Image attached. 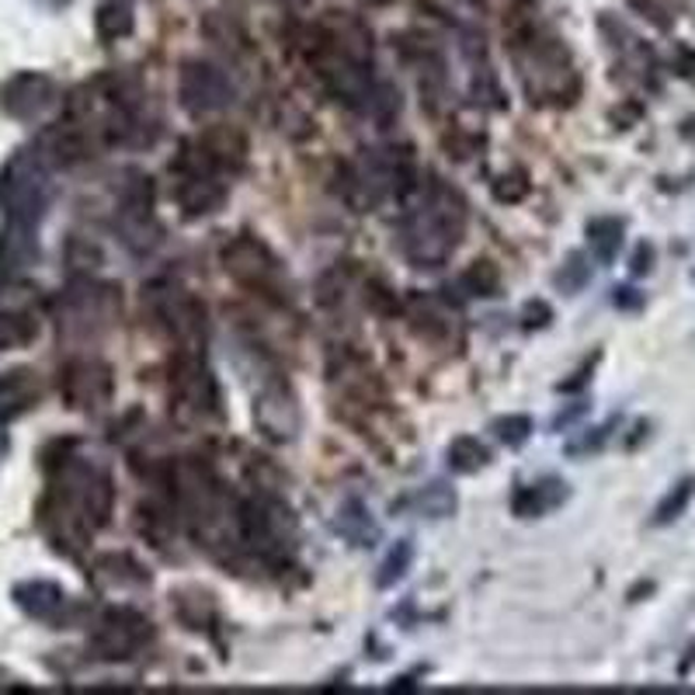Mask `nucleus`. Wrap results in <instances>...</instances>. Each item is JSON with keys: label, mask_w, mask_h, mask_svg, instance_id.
Instances as JSON below:
<instances>
[{"label": "nucleus", "mask_w": 695, "mask_h": 695, "mask_svg": "<svg viewBox=\"0 0 695 695\" xmlns=\"http://www.w3.org/2000/svg\"><path fill=\"white\" fill-rule=\"evenodd\" d=\"M112 501H115V491H112L109 473L77 456L63 459L42 505L49 536L63 549L87 546L95 532L109 522Z\"/></svg>", "instance_id": "nucleus-1"}, {"label": "nucleus", "mask_w": 695, "mask_h": 695, "mask_svg": "<svg viewBox=\"0 0 695 695\" xmlns=\"http://www.w3.org/2000/svg\"><path fill=\"white\" fill-rule=\"evenodd\" d=\"M462 229H467V202L438 177H427L404 209L400 247L414 269H442L459 247Z\"/></svg>", "instance_id": "nucleus-2"}, {"label": "nucleus", "mask_w": 695, "mask_h": 695, "mask_svg": "<svg viewBox=\"0 0 695 695\" xmlns=\"http://www.w3.org/2000/svg\"><path fill=\"white\" fill-rule=\"evenodd\" d=\"M411 185V157L397 150H362L342 167V195L355 212H372Z\"/></svg>", "instance_id": "nucleus-3"}, {"label": "nucleus", "mask_w": 695, "mask_h": 695, "mask_svg": "<svg viewBox=\"0 0 695 695\" xmlns=\"http://www.w3.org/2000/svg\"><path fill=\"white\" fill-rule=\"evenodd\" d=\"M52 202V167L39 150H17L0 171V212L8 223L35 226Z\"/></svg>", "instance_id": "nucleus-4"}, {"label": "nucleus", "mask_w": 695, "mask_h": 695, "mask_svg": "<svg viewBox=\"0 0 695 695\" xmlns=\"http://www.w3.org/2000/svg\"><path fill=\"white\" fill-rule=\"evenodd\" d=\"M142 307L150 310L153 324L167 331L171 342L182 345V351H195V345L206 337V307L195 299L182 282L160 278L142 293Z\"/></svg>", "instance_id": "nucleus-5"}, {"label": "nucleus", "mask_w": 695, "mask_h": 695, "mask_svg": "<svg viewBox=\"0 0 695 695\" xmlns=\"http://www.w3.org/2000/svg\"><path fill=\"white\" fill-rule=\"evenodd\" d=\"M122 313V293L109 282L80 278L60 299V327L66 334H98Z\"/></svg>", "instance_id": "nucleus-6"}, {"label": "nucleus", "mask_w": 695, "mask_h": 695, "mask_svg": "<svg viewBox=\"0 0 695 695\" xmlns=\"http://www.w3.org/2000/svg\"><path fill=\"white\" fill-rule=\"evenodd\" d=\"M223 269L229 278H237L247 289H255L261 296H278L285 289V272L282 261L272 255V247L258 237H237L223 247Z\"/></svg>", "instance_id": "nucleus-7"}, {"label": "nucleus", "mask_w": 695, "mask_h": 695, "mask_svg": "<svg viewBox=\"0 0 695 695\" xmlns=\"http://www.w3.org/2000/svg\"><path fill=\"white\" fill-rule=\"evenodd\" d=\"M150 636L153 626L147 616L129 609V605H115V609H109L95 622L91 654L101 657V661H129V657H136L150 644Z\"/></svg>", "instance_id": "nucleus-8"}, {"label": "nucleus", "mask_w": 695, "mask_h": 695, "mask_svg": "<svg viewBox=\"0 0 695 695\" xmlns=\"http://www.w3.org/2000/svg\"><path fill=\"white\" fill-rule=\"evenodd\" d=\"M171 397L195 418L220 414V386L212 369L195 351H182L171 365Z\"/></svg>", "instance_id": "nucleus-9"}, {"label": "nucleus", "mask_w": 695, "mask_h": 695, "mask_svg": "<svg viewBox=\"0 0 695 695\" xmlns=\"http://www.w3.org/2000/svg\"><path fill=\"white\" fill-rule=\"evenodd\" d=\"M177 98H182V109L195 119L223 112L229 101H234V84L223 74L220 66L191 60L182 66V77H177Z\"/></svg>", "instance_id": "nucleus-10"}, {"label": "nucleus", "mask_w": 695, "mask_h": 695, "mask_svg": "<svg viewBox=\"0 0 695 695\" xmlns=\"http://www.w3.org/2000/svg\"><path fill=\"white\" fill-rule=\"evenodd\" d=\"M112 369L98 359H74L60 372V397L66 400L70 411L95 414L112 400Z\"/></svg>", "instance_id": "nucleus-11"}, {"label": "nucleus", "mask_w": 695, "mask_h": 695, "mask_svg": "<svg viewBox=\"0 0 695 695\" xmlns=\"http://www.w3.org/2000/svg\"><path fill=\"white\" fill-rule=\"evenodd\" d=\"M57 95H60L57 80L46 74H35V70H25V74H14L0 87V109L17 122H35L57 104Z\"/></svg>", "instance_id": "nucleus-12"}, {"label": "nucleus", "mask_w": 695, "mask_h": 695, "mask_svg": "<svg viewBox=\"0 0 695 695\" xmlns=\"http://www.w3.org/2000/svg\"><path fill=\"white\" fill-rule=\"evenodd\" d=\"M35 150L42 153L49 167H74L95 153V136L84 119H66L60 126L46 129L42 139L35 142Z\"/></svg>", "instance_id": "nucleus-13"}, {"label": "nucleus", "mask_w": 695, "mask_h": 695, "mask_svg": "<svg viewBox=\"0 0 695 695\" xmlns=\"http://www.w3.org/2000/svg\"><path fill=\"white\" fill-rule=\"evenodd\" d=\"M255 414H258V424L264 427V435L269 438H293L296 427H299V411H296V400L293 394L285 389L282 383H269L258 394V404H255Z\"/></svg>", "instance_id": "nucleus-14"}, {"label": "nucleus", "mask_w": 695, "mask_h": 695, "mask_svg": "<svg viewBox=\"0 0 695 695\" xmlns=\"http://www.w3.org/2000/svg\"><path fill=\"white\" fill-rule=\"evenodd\" d=\"M42 400V383L32 369L0 372V421H14L35 411Z\"/></svg>", "instance_id": "nucleus-15"}, {"label": "nucleus", "mask_w": 695, "mask_h": 695, "mask_svg": "<svg viewBox=\"0 0 695 695\" xmlns=\"http://www.w3.org/2000/svg\"><path fill=\"white\" fill-rule=\"evenodd\" d=\"M35 261H39V237H35V226L8 223L0 229V275L11 278L17 272H28Z\"/></svg>", "instance_id": "nucleus-16"}, {"label": "nucleus", "mask_w": 695, "mask_h": 695, "mask_svg": "<svg viewBox=\"0 0 695 695\" xmlns=\"http://www.w3.org/2000/svg\"><path fill=\"white\" fill-rule=\"evenodd\" d=\"M14 605L28 619L52 622V619H60V612L66 609V592L52 581H25V584L14 587Z\"/></svg>", "instance_id": "nucleus-17"}, {"label": "nucleus", "mask_w": 695, "mask_h": 695, "mask_svg": "<svg viewBox=\"0 0 695 695\" xmlns=\"http://www.w3.org/2000/svg\"><path fill=\"white\" fill-rule=\"evenodd\" d=\"M567 501V484L563 480H539V484H529V487H522L519 494H514V501H511V508H514V514H519V519H539V514H549L554 508H560Z\"/></svg>", "instance_id": "nucleus-18"}, {"label": "nucleus", "mask_w": 695, "mask_h": 695, "mask_svg": "<svg viewBox=\"0 0 695 695\" xmlns=\"http://www.w3.org/2000/svg\"><path fill=\"white\" fill-rule=\"evenodd\" d=\"M337 532L355 543V546H372L380 539V525L372 522V514L362 501H345L342 511H337Z\"/></svg>", "instance_id": "nucleus-19"}, {"label": "nucleus", "mask_w": 695, "mask_h": 695, "mask_svg": "<svg viewBox=\"0 0 695 695\" xmlns=\"http://www.w3.org/2000/svg\"><path fill=\"white\" fill-rule=\"evenodd\" d=\"M95 28H98L101 42H119V39H126V35H133L136 17H133L129 0H104L95 14Z\"/></svg>", "instance_id": "nucleus-20"}, {"label": "nucleus", "mask_w": 695, "mask_h": 695, "mask_svg": "<svg viewBox=\"0 0 695 695\" xmlns=\"http://www.w3.org/2000/svg\"><path fill=\"white\" fill-rule=\"evenodd\" d=\"M39 337V320L28 310H0V355L28 348Z\"/></svg>", "instance_id": "nucleus-21"}, {"label": "nucleus", "mask_w": 695, "mask_h": 695, "mask_svg": "<svg viewBox=\"0 0 695 695\" xmlns=\"http://www.w3.org/2000/svg\"><path fill=\"white\" fill-rule=\"evenodd\" d=\"M407 508L421 514V519H445V514L456 511V491L449 484H442V480H435V484H427L407 497Z\"/></svg>", "instance_id": "nucleus-22"}, {"label": "nucleus", "mask_w": 695, "mask_h": 695, "mask_svg": "<svg viewBox=\"0 0 695 695\" xmlns=\"http://www.w3.org/2000/svg\"><path fill=\"white\" fill-rule=\"evenodd\" d=\"M491 462V452H487V445L473 438V435H459L452 445H449V467L452 473H476V470H484Z\"/></svg>", "instance_id": "nucleus-23"}, {"label": "nucleus", "mask_w": 695, "mask_h": 695, "mask_svg": "<svg viewBox=\"0 0 695 695\" xmlns=\"http://www.w3.org/2000/svg\"><path fill=\"white\" fill-rule=\"evenodd\" d=\"M587 240H592L595 258L609 264L619 255V247H622V223L612 220V216L592 220V223H587Z\"/></svg>", "instance_id": "nucleus-24"}, {"label": "nucleus", "mask_w": 695, "mask_h": 695, "mask_svg": "<svg viewBox=\"0 0 695 695\" xmlns=\"http://www.w3.org/2000/svg\"><path fill=\"white\" fill-rule=\"evenodd\" d=\"M459 289L467 296H497L501 289V272H497L494 261H473L459 278Z\"/></svg>", "instance_id": "nucleus-25"}, {"label": "nucleus", "mask_w": 695, "mask_h": 695, "mask_svg": "<svg viewBox=\"0 0 695 695\" xmlns=\"http://www.w3.org/2000/svg\"><path fill=\"white\" fill-rule=\"evenodd\" d=\"M692 497H695V476L679 480V484H674V487L661 497V505H657V511H654V525H671L674 519H682Z\"/></svg>", "instance_id": "nucleus-26"}, {"label": "nucleus", "mask_w": 695, "mask_h": 695, "mask_svg": "<svg viewBox=\"0 0 695 695\" xmlns=\"http://www.w3.org/2000/svg\"><path fill=\"white\" fill-rule=\"evenodd\" d=\"M414 563V543L411 539H400L394 549L386 554V560L380 563V574H376V584L380 587H394L407 570H411Z\"/></svg>", "instance_id": "nucleus-27"}, {"label": "nucleus", "mask_w": 695, "mask_h": 695, "mask_svg": "<svg viewBox=\"0 0 695 695\" xmlns=\"http://www.w3.org/2000/svg\"><path fill=\"white\" fill-rule=\"evenodd\" d=\"M557 289H563L567 296H574L581 293L587 282H592V261H587V255L574 251L567 261H563V269L557 272Z\"/></svg>", "instance_id": "nucleus-28"}, {"label": "nucleus", "mask_w": 695, "mask_h": 695, "mask_svg": "<svg viewBox=\"0 0 695 695\" xmlns=\"http://www.w3.org/2000/svg\"><path fill=\"white\" fill-rule=\"evenodd\" d=\"M494 435L501 438L505 445H522L529 435H532V418H525V414H508V418H497L494 421Z\"/></svg>", "instance_id": "nucleus-29"}, {"label": "nucleus", "mask_w": 695, "mask_h": 695, "mask_svg": "<svg viewBox=\"0 0 695 695\" xmlns=\"http://www.w3.org/2000/svg\"><path fill=\"white\" fill-rule=\"evenodd\" d=\"M609 438V424L605 427H595V435H584L581 442H570V452L581 456V452H592V449H601V442Z\"/></svg>", "instance_id": "nucleus-30"}, {"label": "nucleus", "mask_w": 695, "mask_h": 695, "mask_svg": "<svg viewBox=\"0 0 695 695\" xmlns=\"http://www.w3.org/2000/svg\"><path fill=\"white\" fill-rule=\"evenodd\" d=\"M650 261H654L650 244H640L636 247V258H633V275H647L650 272Z\"/></svg>", "instance_id": "nucleus-31"}, {"label": "nucleus", "mask_w": 695, "mask_h": 695, "mask_svg": "<svg viewBox=\"0 0 695 695\" xmlns=\"http://www.w3.org/2000/svg\"><path fill=\"white\" fill-rule=\"evenodd\" d=\"M8 452H11V438H8V432H4V421H0V467H4Z\"/></svg>", "instance_id": "nucleus-32"}]
</instances>
